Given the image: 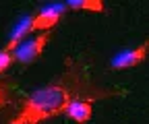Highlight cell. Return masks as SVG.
<instances>
[{"mask_svg": "<svg viewBox=\"0 0 149 124\" xmlns=\"http://www.w3.org/2000/svg\"><path fill=\"white\" fill-rule=\"evenodd\" d=\"M72 93L64 85H46L33 91L25 101L17 116L10 118L8 124H42L58 114H64Z\"/></svg>", "mask_w": 149, "mask_h": 124, "instance_id": "6da1fadb", "label": "cell"}, {"mask_svg": "<svg viewBox=\"0 0 149 124\" xmlns=\"http://www.w3.org/2000/svg\"><path fill=\"white\" fill-rule=\"evenodd\" d=\"M50 39H52V31H42V33H37L35 37L25 39L21 46L13 52L15 60L21 62V64H29V62L37 60V58L44 54V50H46V46H48Z\"/></svg>", "mask_w": 149, "mask_h": 124, "instance_id": "7a4b0ae2", "label": "cell"}, {"mask_svg": "<svg viewBox=\"0 0 149 124\" xmlns=\"http://www.w3.org/2000/svg\"><path fill=\"white\" fill-rule=\"evenodd\" d=\"M66 12V6L64 4H58V6H50V8H44L40 12L33 15V21H31V29L33 33L35 31H52L56 25L60 23V19Z\"/></svg>", "mask_w": 149, "mask_h": 124, "instance_id": "3957f363", "label": "cell"}, {"mask_svg": "<svg viewBox=\"0 0 149 124\" xmlns=\"http://www.w3.org/2000/svg\"><path fill=\"white\" fill-rule=\"evenodd\" d=\"M147 50H149V44L143 42L139 48L122 52V54H118L114 60H112V68H114V70H124V68H133V66L141 64L147 58Z\"/></svg>", "mask_w": 149, "mask_h": 124, "instance_id": "277c9868", "label": "cell"}, {"mask_svg": "<svg viewBox=\"0 0 149 124\" xmlns=\"http://www.w3.org/2000/svg\"><path fill=\"white\" fill-rule=\"evenodd\" d=\"M64 114L70 120H74L77 124H85L93 116V101H87V99H70L68 105H66V110H64Z\"/></svg>", "mask_w": 149, "mask_h": 124, "instance_id": "5b68a950", "label": "cell"}, {"mask_svg": "<svg viewBox=\"0 0 149 124\" xmlns=\"http://www.w3.org/2000/svg\"><path fill=\"white\" fill-rule=\"evenodd\" d=\"M66 6L72 10H89V12H104L106 10V4L102 0H70Z\"/></svg>", "mask_w": 149, "mask_h": 124, "instance_id": "8992f818", "label": "cell"}, {"mask_svg": "<svg viewBox=\"0 0 149 124\" xmlns=\"http://www.w3.org/2000/svg\"><path fill=\"white\" fill-rule=\"evenodd\" d=\"M13 62H15V54H13V52H6L2 48V50H0V73H4Z\"/></svg>", "mask_w": 149, "mask_h": 124, "instance_id": "52a82bcc", "label": "cell"}, {"mask_svg": "<svg viewBox=\"0 0 149 124\" xmlns=\"http://www.w3.org/2000/svg\"><path fill=\"white\" fill-rule=\"evenodd\" d=\"M8 101H10V99H8V91L4 89L2 85H0V108H4Z\"/></svg>", "mask_w": 149, "mask_h": 124, "instance_id": "ba28073f", "label": "cell"}]
</instances>
